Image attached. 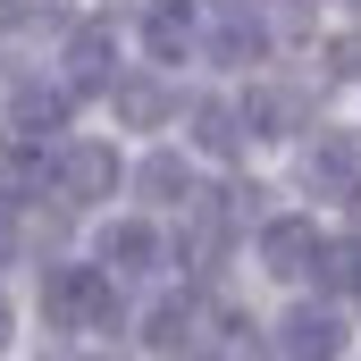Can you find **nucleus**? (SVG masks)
<instances>
[{"label": "nucleus", "mask_w": 361, "mask_h": 361, "mask_svg": "<svg viewBox=\"0 0 361 361\" xmlns=\"http://www.w3.org/2000/svg\"><path fill=\"white\" fill-rule=\"evenodd\" d=\"M42 311L51 328H118V286L101 261H59L42 277Z\"/></svg>", "instance_id": "obj_1"}, {"label": "nucleus", "mask_w": 361, "mask_h": 361, "mask_svg": "<svg viewBox=\"0 0 361 361\" xmlns=\"http://www.w3.org/2000/svg\"><path fill=\"white\" fill-rule=\"evenodd\" d=\"M109 185H118V160L101 143H68L59 169H51V202L59 210H92V202H109Z\"/></svg>", "instance_id": "obj_2"}, {"label": "nucleus", "mask_w": 361, "mask_h": 361, "mask_svg": "<svg viewBox=\"0 0 361 361\" xmlns=\"http://www.w3.org/2000/svg\"><path fill=\"white\" fill-rule=\"evenodd\" d=\"M319 252H328V235L311 219H261V261L277 277H319Z\"/></svg>", "instance_id": "obj_3"}, {"label": "nucleus", "mask_w": 361, "mask_h": 361, "mask_svg": "<svg viewBox=\"0 0 361 361\" xmlns=\"http://www.w3.org/2000/svg\"><path fill=\"white\" fill-rule=\"evenodd\" d=\"M109 76H118V42H109V25H76L68 51H59V85H68V92H109Z\"/></svg>", "instance_id": "obj_4"}, {"label": "nucleus", "mask_w": 361, "mask_h": 361, "mask_svg": "<svg viewBox=\"0 0 361 361\" xmlns=\"http://www.w3.org/2000/svg\"><path fill=\"white\" fill-rule=\"evenodd\" d=\"M269 51V25H261V8L252 0H219V25H210V59H261Z\"/></svg>", "instance_id": "obj_5"}, {"label": "nucleus", "mask_w": 361, "mask_h": 361, "mask_svg": "<svg viewBox=\"0 0 361 361\" xmlns=\"http://www.w3.org/2000/svg\"><path fill=\"white\" fill-rule=\"evenodd\" d=\"M101 269H118V277H152V269H160V235H152V219H118V227L101 235Z\"/></svg>", "instance_id": "obj_6"}, {"label": "nucleus", "mask_w": 361, "mask_h": 361, "mask_svg": "<svg viewBox=\"0 0 361 361\" xmlns=\"http://www.w3.org/2000/svg\"><path fill=\"white\" fill-rule=\"evenodd\" d=\"M68 101H76L68 85H17V101H8V126H17L25 143H42V135H59Z\"/></svg>", "instance_id": "obj_7"}, {"label": "nucleus", "mask_w": 361, "mask_h": 361, "mask_svg": "<svg viewBox=\"0 0 361 361\" xmlns=\"http://www.w3.org/2000/svg\"><path fill=\"white\" fill-rule=\"evenodd\" d=\"M311 193H361V135L311 143Z\"/></svg>", "instance_id": "obj_8"}, {"label": "nucleus", "mask_w": 361, "mask_h": 361, "mask_svg": "<svg viewBox=\"0 0 361 361\" xmlns=\"http://www.w3.org/2000/svg\"><path fill=\"white\" fill-rule=\"evenodd\" d=\"M193 34H202V25H193V0H152V8H143V42H152V59H185Z\"/></svg>", "instance_id": "obj_9"}, {"label": "nucleus", "mask_w": 361, "mask_h": 361, "mask_svg": "<svg viewBox=\"0 0 361 361\" xmlns=\"http://www.w3.org/2000/svg\"><path fill=\"white\" fill-rule=\"evenodd\" d=\"M269 345H277V353H336L345 328H336V311H286Z\"/></svg>", "instance_id": "obj_10"}, {"label": "nucleus", "mask_w": 361, "mask_h": 361, "mask_svg": "<svg viewBox=\"0 0 361 361\" xmlns=\"http://www.w3.org/2000/svg\"><path fill=\"white\" fill-rule=\"evenodd\" d=\"M109 101H118V118H126V126H160V118L177 109V92L152 85V76H109Z\"/></svg>", "instance_id": "obj_11"}, {"label": "nucleus", "mask_w": 361, "mask_h": 361, "mask_svg": "<svg viewBox=\"0 0 361 361\" xmlns=\"http://www.w3.org/2000/svg\"><path fill=\"white\" fill-rule=\"evenodd\" d=\"M193 311H202L193 294L160 302V311H152V328H143V345H152V353H177V345H193Z\"/></svg>", "instance_id": "obj_12"}, {"label": "nucleus", "mask_w": 361, "mask_h": 361, "mask_svg": "<svg viewBox=\"0 0 361 361\" xmlns=\"http://www.w3.org/2000/svg\"><path fill=\"white\" fill-rule=\"evenodd\" d=\"M244 126L252 135H294V92H244Z\"/></svg>", "instance_id": "obj_13"}, {"label": "nucleus", "mask_w": 361, "mask_h": 361, "mask_svg": "<svg viewBox=\"0 0 361 361\" xmlns=\"http://www.w3.org/2000/svg\"><path fill=\"white\" fill-rule=\"evenodd\" d=\"M143 193H152V202H193V177H185V160L152 152V160H143Z\"/></svg>", "instance_id": "obj_14"}, {"label": "nucleus", "mask_w": 361, "mask_h": 361, "mask_svg": "<svg viewBox=\"0 0 361 361\" xmlns=\"http://www.w3.org/2000/svg\"><path fill=\"white\" fill-rule=\"evenodd\" d=\"M51 169H59V160H34V152L8 160V202H42V193H51Z\"/></svg>", "instance_id": "obj_15"}, {"label": "nucleus", "mask_w": 361, "mask_h": 361, "mask_svg": "<svg viewBox=\"0 0 361 361\" xmlns=\"http://www.w3.org/2000/svg\"><path fill=\"white\" fill-rule=\"evenodd\" d=\"M193 135H202V152H235V118H227L219 101H202V109H193Z\"/></svg>", "instance_id": "obj_16"}, {"label": "nucleus", "mask_w": 361, "mask_h": 361, "mask_svg": "<svg viewBox=\"0 0 361 361\" xmlns=\"http://www.w3.org/2000/svg\"><path fill=\"white\" fill-rule=\"evenodd\" d=\"M17 252V219H8V202H0V261Z\"/></svg>", "instance_id": "obj_17"}, {"label": "nucleus", "mask_w": 361, "mask_h": 361, "mask_svg": "<svg viewBox=\"0 0 361 361\" xmlns=\"http://www.w3.org/2000/svg\"><path fill=\"white\" fill-rule=\"evenodd\" d=\"M0 345H8V302H0Z\"/></svg>", "instance_id": "obj_18"}, {"label": "nucleus", "mask_w": 361, "mask_h": 361, "mask_svg": "<svg viewBox=\"0 0 361 361\" xmlns=\"http://www.w3.org/2000/svg\"><path fill=\"white\" fill-rule=\"evenodd\" d=\"M353 294H361V261H353Z\"/></svg>", "instance_id": "obj_19"}, {"label": "nucleus", "mask_w": 361, "mask_h": 361, "mask_svg": "<svg viewBox=\"0 0 361 361\" xmlns=\"http://www.w3.org/2000/svg\"><path fill=\"white\" fill-rule=\"evenodd\" d=\"M353 8H361V0H353Z\"/></svg>", "instance_id": "obj_20"}]
</instances>
